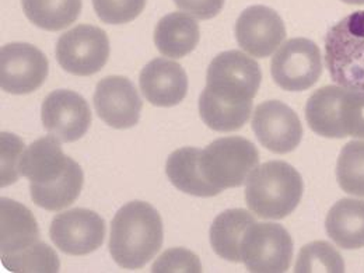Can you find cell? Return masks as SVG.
I'll return each instance as SVG.
<instances>
[{"instance_id": "1", "label": "cell", "mask_w": 364, "mask_h": 273, "mask_svg": "<svg viewBox=\"0 0 364 273\" xmlns=\"http://www.w3.org/2000/svg\"><path fill=\"white\" fill-rule=\"evenodd\" d=\"M262 80L257 60L241 50L219 53L209 65L206 87L199 97L202 121L213 131L232 132L245 125Z\"/></svg>"}, {"instance_id": "2", "label": "cell", "mask_w": 364, "mask_h": 273, "mask_svg": "<svg viewBox=\"0 0 364 273\" xmlns=\"http://www.w3.org/2000/svg\"><path fill=\"white\" fill-rule=\"evenodd\" d=\"M20 171L30 181L33 202L50 212L70 206L85 182L82 167L62 151L60 140L52 135L28 146L21 157Z\"/></svg>"}, {"instance_id": "3", "label": "cell", "mask_w": 364, "mask_h": 273, "mask_svg": "<svg viewBox=\"0 0 364 273\" xmlns=\"http://www.w3.org/2000/svg\"><path fill=\"white\" fill-rule=\"evenodd\" d=\"M164 240L159 212L146 202L122 206L111 222L109 252L124 269H140L160 251Z\"/></svg>"}, {"instance_id": "4", "label": "cell", "mask_w": 364, "mask_h": 273, "mask_svg": "<svg viewBox=\"0 0 364 273\" xmlns=\"http://www.w3.org/2000/svg\"><path fill=\"white\" fill-rule=\"evenodd\" d=\"M304 183L299 171L286 161H268L257 167L247 178L245 200L262 219L280 220L299 206Z\"/></svg>"}, {"instance_id": "5", "label": "cell", "mask_w": 364, "mask_h": 273, "mask_svg": "<svg viewBox=\"0 0 364 273\" xmlns=\"http://www.w3.org/2000/svg\"><path fill=\"white\" fill-rule=\"evenodd\" d=\"M325 65L331 79L342 87L364 91V11H355L325 37Z\"/></svg>"}, {"instance_id": "6", "label": "cell", "mask_w": 364, "mask_h": 273, "mask_svg": "<svg viewBox=\"0 0 364 273\" xmlns=\"http://www.w3.org/2000/svg\"><path fill=\"white\" fill-rule=\"evenodd\" d=\"M258 163L257 147L241 136L220 137L199 154V170L203 180L222 192L247 182Z\"/></svg>"}, {"instance_id": "7", "label": "cell", "mask_w": 364, "mask_h": 273, "mask_svg": "<svg viewBox=\"0 0 364 273\" xmlns=\"http://www.w3.org/2000/svg\"><path fill=\"white\" fill-rule=\"evenodd\" d=\"M293 240L276 223H254L241 242V262L250 272L282 273L290 268Z\"/></svg>"}, {"instance_id": "8", "label": "cell", "mask_w": 364, "mask_h": 273, "mask_svg": "<svg viewBox=\"0 0 364 273\" xmlns=\"http://www.w3.org/2000/svg\"><path fill=\"white\" fill-rule=\"evenodd\" d=\"M109 58V40L104 30L79 24L62 34L56 44L58 63L75 76L100 72Z\"/></svg>"}, {"instance_id": "9", "label": "cell", "mask_w": 364, "mask_h": 273, "mask_svg": "<svg viewBox=\"0 0 364 273\" xmlns=\"http://www.w3.org/2000/svg\"><path fill=\"white\" fill-rule=\"evenodd\" d=\"M274 83L286 91H304L313 87L322 75V56L316 43L307 38L286 41L271 62Z\"/></svg>"}, {"instance_id": "10", "label": "cell", "mask_w": 364, "mask_h": 273, "mask_svg": "<svg viewBox=\"0 0 364 273\" xmlns=\"http://www.w3.org/2000/svg\"><path fill=\"white\" fill-rule=\"evenodd\" d=\"M49 63L43 50L26 43H11L0 50V86L10 94H28L46 82Z\"/></svg>"}, {"instance_id": "11", "label": "cell", "mask_w": 364, "mask_h": 273, "mask_svg": "<svg viewBox=\"0 0 364 273\" xmlns=\"http://www.w3.org/2000/svg\"><path fill=\"white\" fill-rule=\"evenodd\" d=\"M49 235L62 252L82 257L102 245L105 222L95 212L77 208L56 215L50 223Z\"/></svg>"}, {"instance_id": "12", "label": "cell", "mask_w": 364, "mask_h": 273, "mask_svg": "<svg viewBox=\"0 0 364 273\" xmlns=\"http://www.w3.org/2000/svg\"><path fill=\"white\" fill-rule=\"evenodd\" d=\"M41 119L52 136L62 143H72L87 134L91 125L90 107L75 91H52L43 102Z\"/></svg>"}, {"instance_id": "13", "label": "cell", "mask_w": 364, "mask_h": 273, "mask_svg": "<svg viewBox=\"0 0 364 273\" xmlns=\"http://www.w3.org/2000/svg\"><path fill=\"white\" fill-rule=\"evenodd\" d=\"M252 131L261 144L276 154L293 151L303 137L297 114L280 101H265L257 107Z\"/></svg>"}, {"instance_id": "14", "label": "cell", "mask_w": 364, "mask_h": 273, "mask_svg": "<svg viewBox=\"0 0 364 273\" xmlns=\"http://www.w3.org/2000/svg\"><path fill=\"white\" fill-rule=\"evenodd\" d=\"M238 46L254 58H268L286 38L282 17L267 6L245 9L235 23Z\"/></svg>"}, {"instance_id": "15", "label": "cell", "mask_w": 364, "mask_h": 273, "mask_svg": "<svg viewBox=\"0 0 364 273\" xmlns=\"http://www.w3.org/2000/svg\"><path fill=\"white\" fill-rule=\"evenodd\" d=\"M94 107L107 125L115 129H128L139 122L143 102L129 79L108 76L97 85Z\"/></svg>"}, {"instance_id": "16", "label": "cell", "mask_w": 364, "mask_h": 273, "mask_svg": "<svg viewBox=\"0 0 364 273\" xmlns=\"http://www.w3.org/2000/svg\"><path fill=\"white\" fill-rule=\"evenodd\" d=\"M0 219L1 264L28 252L41 242L37 220L24 205L1 198Z\"/></svg>"}, {"instance_id": "17", "label": "cell", "mask_w": 364, "mask_h": 273, "mask_svg": "<svg viewBox=\"0 0 364 273\" xmlns=\"http://www.w3.org/2000/svg\"><path fill=\"white\" fill-rule=\"evenodd\" d=\"M140 90L156 107H174L188 91V76L181 65L164 58H156L140 72Z\"/></svg>"}, {"instance_id": "18", "label": "cell", "mask_w": 364, "mask_h": 273, "mask_svg": "<svg viewBox=\"0 0 364 273\" xmlns=\"http://www.w3.org/2000/svg\"><path fill=\"white\" fill-rule=\"evenodd\" d=\"M199 43V24L185 13L164 16L154 30V44L167 58H183Z\"/></svg>"}, {"instance_id": "19", "label": "cell", "mask_w": 364, "mask_h": 273, "mask_svg": "<svg viewBox=\"0 0 364 273\" xmlns=\"http://www.w3.org/2000/svg\"><path fill=\"white\" fill-rule=\"evenodd\" d=\"M325 228L331 240L343 250L364 247V200L342 199L329 210Z\"/></svg>"}, {"instance_id": "20", "label": "cell", "mask_w": 364, "mask_h": 273, "mask_svg": "<svg viewBox=\"0 0 364 273\" xmlns=\"http://www.w3.org/2000/svg\"><path fill=\"white\" fill-rule=\"evenodd\" d=\"M345 87L325 86L316 91L307 101L306 119L313 132L319 136L346 137L341 125V104Z\"/></svg>"}, {"instance_id": "21", "label": "cell", "mask_w": 364, "mask_h": 273, "mask_svg": "<svg viewBox=\"0 0 364 273\" xmlns=\"http://www.w3.org/2000/svg\"><path fill=\"white\" fill-rule=\"evenodd\" d=\"M255 218L244 209H230L220 213L210 228V244L213 251L223 259L241 262V242Z\"/></svg>"}, {"instance_id": "22", "label": "cell", "mask_w": 364, "mask_h": 273, "mask_svg": "<svg viewBox=\"0 0 364 273\" xmlns=\"http://www.w3.org/2000/svg\"><path fill=\"white\" fill-rule=\"evenodd\" d=\"M199 154L198 147H182L170 154L166 164V173L171 183L185 193L212 198L219 195L222 191L213 188L203 180L199 170Z\"/></svg>"}, {"instance_id": "23", "label": "cell", "mask_w": 364, "mask_h": 273, "mask_svg": "<svg viewBox=\"0 0 364 273\" xmlns=\"http://www.w3.org/2000/svg\"><path fill=\"white\" fill-rule=\"evenodd\" d=\"M28 20L46 31H60L73 24L82 11V0H21Z\"/></svg>"}, {"instance_id": "24", "label": "cell", "mask_w": 364, "mask_h": 273, "mask_svg": "<svg viewBox=\"0 0 364 273\" xmlns=\"http://www.w3.org/2000/svg\"><path fill=\"white\" fill-rule=\"evenodd\" d=\"M336 180L349 195L364 198V141H349L336 164Z\"/></svg>"}, {"instance_id": "25", "label": "cell", "mask_w": 364, "mask_h": 273, "mask_svg": "<svg viewBox=\"0 0 364 273\" xmlns=\"http://www.w3.org/2000/svg\"><path fill=\"white\" fill-rule=\"evenodd\" d=\"M296 272H345V264L332 245L317 241L303 247Z\"/></svg>"}, {"instance_id": "26", "label": "cell", "mask_w": 364, "mask_h": 273, "mask_svg": "<svg viewBox=\"0 0 364 273\" xmlns=\"http://www.w3.org/2000/svg\"><path fill=\"white\" fill-rule=\"evenodd\" d=\"M59 265L58 254L43 241L21 257L3 264V267L10 272L55 273L59 271Z\"/></svg>"}, {"instance_id": "27", "label": "cell", "mask_w": 364, "mask_h": 273, "mask_svg": "<svg viewBox=\"0 0 364 273\" xmlns=\"http://www.w3.org/2000/svg\"><path fill=\"white\" fill-rule=\"evenodd\" d=\"M98 18L107 24H127L140 16L146 0H92Z\"/></svg>"}, {"instance_id": "28", "label": "cell", "mask_w": 364, "mask_h": 273, "mask_svg": "<svg viewBox=\"0 0 364 273\" xmlns=\"http://www.w3.org/2000/svg\"><path fill=\"white\" fill-rule=\"evenodd\" d=\"M341 125L346 136L364 139V91L345 87L341 104Z\"/></svg>"}, {"instance_id": "29", "label": "cell", "mask_w": 364, "mask_h": 273, "mask_svg": "<svg viewBox=\"0 0 364 273\" xmlns=\"http://www.w3.org/2000/svg\"><path fill=\"white\" fill-rule=\"evenodd\" d=\"M24 154V143L11 134H1V177L0 185L9 186L21 176L20 163Z\"/></svg>"}, {"instance_id": "30", "label": "cell", "mask_w": 364, "mask_h": 273, "mask_svg": "<svg viewBox=\"0 0 364 273\" xmlns=\"http://www.w3.org/2000/svg\"><path fill=\"white\" fill-rule=\"evenodd\" d=\"M151 272H202V267L199 258L191 251L173 248L156 261Z\"/></svg>"}, {"instance_id": "31", "label": "cell", "mask_w": 364, "mask_h": 273, "mask_svg": "<svg viewBox=\"0 0 364 273\" xmlns=\"http://www.w3.org/2000/svg\"><path fill=\"white\" fill-rule=\"evenodd\" d=\"M174 3L178 9L192 14L198 20L216 17L225 6V0H174Z\"/></svg>"}, {"instance_id": "32", "label": "cell", "mask_w": 364, "mask_h": 273, "mask_svg": "<svg viewBox=\"0 0 364 273\" xmlns=\"http://www.w3.org/2000/svg\"><path fill=\"white\" fill-rule=\"evenodd\" d=\"M348 4H364V0H342Z\"/></svg>"}]
</instances>
